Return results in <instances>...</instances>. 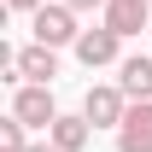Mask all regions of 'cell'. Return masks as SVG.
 <instances>
[{
  "instance_id": "2",
  "label": "cell",
  "mask_w": 152,
  "mask_h": 152,
  "mask_svg": "<svg viewBox=\"0 0 152 152\" xmlns=\"http://www.w3.org/2000/svg\"><path fill=\"white\" fill-rule=\"evenodd\" d=\"M12 117H18L23 129H53L64 111L53 105V88H35V82H23L18 94H12Z\"/></svg>"
},
{
  "instance_id": "11",
  "label": "cell",
  "mask_w": 152,
  "mask_h": 152,
  "mask_svg": "<svg viewBox=\"0 0 152 152\" xmlns=\"http://www.w3.org/2000/svg\"><path fill=\"white\" fill-rule=\"evenodd\" d=\"M41 6H47V0H6V12H29V18H35Z\"/></svg>"
},
{
  "instance_id": "13",
  "label": "cell",
  "mask_w": 152,
  "mask_h": 152,
  "mask_svg": "<svg viewBox=\"0 0 152 152\" xmlns=\"http://www.w3.org/2000/svg\"><path fill=\"white\" fill-rule=\"evenodd\" d=\"M29 152H58V146H53V140H47V146H29Z\"/></svg>"
},
{
  "instance_id": "6",
  "label": "cell",
  "mask_w": 152,
  "mask_h": 152,
  "mask_svg": "<svg viewBox=\"0 0 152 152\" xmlns=\"http://www.w3.org/2000/svg\"><path fill=\"white\" fill-rule=\"evenodd\" d=\"M152 23V0H105V29L117 35H140Z\"/></svg>"
},
{
  "instance_id": "3",
  "label": "cell",
  "mask_w": 152,
  "mask_h": 152,
  "mask_svg": "<svg viewBox=\"0 0 152 152\" xmlns=\"http://www.w3.org/2000/svg\"><path fill=\"white\" fill-rule=\"evenodd\" d=\"M82 117H88L94 129H123V117H129V94L111 88V82H99V88H88V99H82Z\"/></svg>"
},
{
  "instance_id": "7",
  "label": "cell",
  "mask_w": 152,
  "mask_h": 152,
  "mask_svg": "<svg viewBox=\"0 0 152 152\" xmlns=\"http://www.w3.org/2000/svg\"><path fill=\"white\" fill-rule=\"evenodd\" d=\"M18 76H23V82H35V88H53L58 53H53V47H18Z\"/></svg>"
},
{
  "instance_id": "10",
  "label": "cell",
  "mask_w": 152,
  "mask_h": 152,
  "mask_svg": "<svg viewBox=\"0 0 152 152\" xmlns=\"http://www.w3.org/2000/svg\"><path fill=\"white\" fill-rule=\"evenodd\" d=\"M0 152H29V129H23L18 117H6V123H0Z\"/></svg>"
},
{
  "instance_id": "4",
  "label": "cell",
  "mask_w": 152,
  "mask_h": 152,
  "mask_svg": "<svg viewBox=\"0 0 152 152\" xmlns=\"http://www.w3.org/2000/svg\"><path fill=\"white\" fill-rule=\"evenodd\" d=\"M117 47H123V35L99 23V29H82V41H76V58H82L88 70H99V64H123V53H117Z\"/></svg>"
},
{
  "instance_id": "9",
  "label": "cell",
  "mask_w": 152,
  "mask_h": 152,
  "mask_svg": "<svg viewBox=\"0 0 152 152\" xmlns=\"http://www.w3.org/2000/svg\"><path fill=\"white\" fill-rule=\"evenodd\" d=\"M117 88L129 94V105H140V99H152V58H123L117 64Z\"/></svg>"
},
{
  "instance_id": "5",
  "label": "cell",
  "mask_w": 152,
  "mask_h": 152,
  "mask_svg": "<svg viewBox=\"0 0 152 152\" xmlns=\"http://www.w3.org/2000/svg\"><path fill=\"white\" fill-rule=\"evenodd\" d=\"M117 152H152V99L129 105L123 129H117Z\"/></svg>"
},
{
  "instance_id": "12",
  "label": "cell",
  "mask_w": 152,
  "mask_h": 152,
  "mask_svg": "<svg viewBox=\"0 0 152 152\" xmlns=\"http://www.w3.org/2000/svg\"><path fill=\"white\" fill-rule=\"evenodd\" d=\"M64 6H70V12H94V6L105 12V0H64Z\"/></svg>"
},
{
  "instance_id": "1",
  "label": "cell",
  "mask_w": 152,
  "mask_h": 152,
  "mask_svg": "<svg viewBox=\"0 0 152 152\" xmlns=\"http://www.w3.org/2000/svg\"><path fill=\"white\" fill-rule=\"evenodd\" d=\"M29 29H35V47H53V53L82 41V29H76V12L64 6V0H58V6H41L35 18H29Z\"/></svg>"
},
{
  "instance_id": "8",
  "label": "cell",
  "mask_w": 152,
  "mask_h": 152,
  "mask_svg": "<svg viewBox=\"0 0 152 152\" xmlns=\"http://www.w3.org/2000/svg\"><path fill=\"white\" fill-rule=\"evenodd\" d=\"M47 140H53L58 152H82L88 140H94V123H88L82 111H64V117L53 123V129H47Z\"/></svg>"
}]
</instances>
